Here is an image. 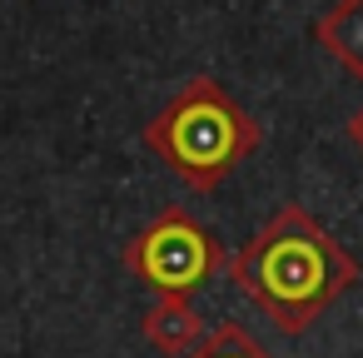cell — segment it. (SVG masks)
<instances>
[{
  "label": "cell",
  "instance_id": "6da1fadb",
  "mask_svg": "<svg viewBox=\"0 0 363 358\" xmlns=\"http://www.w3.org/2000/svg\"><path fill=\"white\" fill-rule=\"evenodd\" d=\"M358 274L363 269L343 249V239H333V229L303 204L274 209L259 234L229 259V279L289 338L303 333L343 289H353Z\"/></svg>",
  "mask_w": 363,
  "mask_h": 358
},
{
  "label": "cell",
  "instance_id": "7a4b0ae2",
  "mask_svg": "<svg viewBox=\"0 0 363 358\" xmlns=\"http://www.w3.org/2000/svg\"><path fill=\"white\" fill-rule=\"evenodd\" d=\"M259 140H264L259 120L244 105H234L224 85L209 75L184 80L164 100V110L145 125V150L199 194L219 189L224 174L259 150Z\"/></svg>",
  "mask_w": 363,
  "mask_h": 358
},
{
  "label": "cell",
  "instance_id": "3957f363",
  "mask_svg": "<svg viewBox=\"0 0 363 358\" xmlns=\"http://www.w3.org/2000/svg\"><path fill=\"white\" fill-rule=\"evenodd\" d=\"M120 264L155 293H189V289L209 284L229 264V254L209 224H199L189 209L169 204V209H160L155 224H145L135 239H125Z\"/></svg>",
  "mask_w": 363,
  "mask_h": 358
},
{
  "label": "cell",
  "instance_id": "277c9868",
  "mask_svg": "<svg viewBox=\"0 0 363 358\" xmlns=\"http://www.w3.org/2000/svg\"><path fill=\"white\" fill-rule=\"evenodd\" d=\"M145 338L160 348V353H169V358H184V353H194L199 343H204V318H199V308L184 298V293H160L155 303H150V313H145Z\"/></svg>",
  "mask_w": 363,
  "mask_h": 358
},
{
  "label": "cell",
  "instance_id": "5b68a950",
  "mask_svg": "<svg viewBox=\"0 0 363 358\" xmlns=\"http://www.w3.org/2000/svg\"><path fill=\"white\" fill-rule=\"evenodd\" d=\"M313 40L353 80H363V0H333V6L313 21Z\"/></svg>",
  "mask_w": 363,
  "mask_h": 358
},
{
  "label": "cell",
  "instance_id": "8992f818",
  "mask_svg": "<svg viewBox=\"0 0 363 358\" xmlns=\"http://www.w3.org/2000/svg\"><path fill=\"white\" fill-rule=\"evenodd\" d=\"M189 358H269V353H264V343H259L244 323H219Z\"/></svg>",
  "mask_w": 363,
  "mask_h": 358
},
{
  "label": "cell",
  "instance_id": "52a82bcc",
  "mask_svg": "<svg viewBox=\"0 0 363 358\" xmlns=\"http://www.w3.org/2000/svg\"><path fill=\"white\" fill-rule=\"evenodd\" d=\"M348 140H353V145L363 150V105H358V110L348 115Z\"/></svg>",
  "mask_w": 363,
  "mask_h": 358
}]
</instances>
